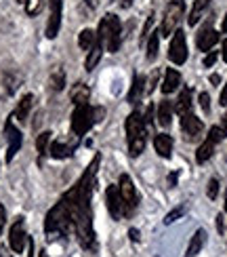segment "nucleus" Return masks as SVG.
<instances>
[{
	"label": "nucleus",
	"mask_w": 227,
	"mask_h": 257,
	"mask_svg": "<svg viewBox=\"0 0 227 257\" xmlns=\"http://www.w3.org/2000/svg\"><path fill=\"white\" fill-rule=\"evenodd\" d=\"M179 84H181V74L177 70H172L168 68L164 72V82H162V93L164 95H170V93H175L179 89Z\"/></svg>",
	"instance_id": "16"
},
{
	"label": "nucleus",
	"mask_w": 227,
	"mask_h": 257,
	"mask_svg": "<svg viewBox=\"0 0 227 257\" xmlns=\"http://www.w3.org/2000/svg\"><path fill=\"white\" fill-rule=\"evenodd\" d=\"M26 13L32 17V15H38L40 9H42V0H26Z\"/></svg>",
	"instance_id": "32"
},
{
	"label": "nucleus",
	"mask_w": 227,
	"mask_h": 257,
	"mask_svg": "<svg viewBox=\"0 0 227 257\" xmlns=\"http://www.w3.org/2000/svg\"><path fill=\"white\" fill-rule=\"evenodd\" d=\"M0 257H13L9 253V249H5V247H0Z\"/></svg>",
	"instance_id": "47"
},
{
	"label": "nucleus",
	"mask_w": 227,
	"mask_h": 257,
	"mask_svg": "<svg viewBox=\"0 0 227 257\" xmlns=\"http://www.w3.org/2000/svg\"><path fill=\"white\" fill-rule=\"evenodd\" d=\"M158 122H160V126L162 128H168L170 126V122H172V103L168 101V99H164V101H160V105H158Z\"/></svg>",
	"instance_id": "19"
},
{
	"label": "nucleus",
	"mask_w": 227,
	"mask_h": 257,
	"mask_svg": "<svg viewBox=\"0 0 227 257\" xmlns=\"http://www.w3.org/2000/svg\"><path fill=\"white\" fill-rule=\"evenodd\" d=\"M219 80H221V78L217 76V74H212V76H210V82H212V84H219Z\"/></svg>",
	"instance_id": "50"
},
{
	"label": "nucleus",
	"mask_w": 227,
	"mask_h": 257,
	"mask_svg": "<svg viewBox=\"0 0 227 257\" xmlns=\"http://www.w3.org/2000/svg\"><path fill=\"white\" fill-rule=\"evenodd\" d=\"M156 82H158V72H154V76H151V80H149V87H147V93H149V91H154Z\"/></svg>",
	"instance_id": "40"
},
{
	"label": "nucleus",
	"mask_w": 227,
	"mask_h": 257,
	"mask_svg": "<svg viewBox=\"0 0 227 257\" xmlns=\"http://www.w3.org/2000/svg\"><path fill=\"white\" fill-rule=\"evenodd\" d=\"M145 120L139 112H131L126 118V144H128V154L137 158L145 150L147 144V128Z\"/></svg>",
	"instance_id": "2"
},
{
	"label": "nucleus",
	"mask_w": 227,
	"mask_h": 257,
	"mask_svg": "<svg viewBox=\"0 0 227 257\" xmlns=\"http://www.w3.org/2000/svg\"><path fill=\"white\" fill-rule=\"evenodd\" d=\"M72 150H74V148H70L68 144H63V142H53V144L49 146V154H51L53 158L61 160V158H68V156L72 154Z\"/></svg>",
	"instance_id": "26"
},
{
	"label": "nucleus",
	"mask_w": 227,
	"mask_h": 257,
	"mask_svg": "<svg viewBox=\"0 0 227 257\" xmlns=\"http://www.w3.org/2000/svg\"><path fill=\"white\" fill-rule=\"evenodd\" d=\"M206 194H208V198H212V200L217 198V194H219V179H214V177H212V179L208 181V190H206Z\"/></svg>",
	"instance_id": "33"
},
{
	"label": "nucleus",
	"mask_w": 227,
	"mask_h": 257,
	"mask_svg": "<svg viewBox=\"0 0 227 257\" xmlns=\"http://www.w3.org/2000/svg\"><path fill=\"white\" fill-rule=\"evenodd\" d=\"M95 124L93 118V108L89 103H82V105H76V110L72 114V131L76 137H82L84 133L91 131V126Z\"/></svg>",
	"instance_id": "6"
},
{
	"label": "nucleus",
	"mask_w": 227,
	"mask_h": 257,
	"mask_svg": "<svg viewBox=\"0 0 227 257\" xmlns=\"http://www.w3.org/2000/svg\"><path fill=\"white\" fill-rule=\"evenodd\" d=\"M32 105H34V95H24L21 97V101L17 103V110H15V118L21 120V122H26L28 120V116H30V110H32Z\"/></svg>",
	"instance_id": "20"
},
{
	"label": "nucleus",
	"mask_w": 227,
	"mask_h": 257,
	"mask_svg": "<svg viewBox=\"0 0 227 257\" xmlns=\"http://www.w3.org/2000/svg\"><path fill=\"white\" fill-rule=\"evenodd\" d=\"M200 105H202V110L204 112H210V97H208V93H200Z\"/></svg>",
	"instance_id": "35"
},
{
	"label": "nucleus",
	"mask_w": 227,
	"mask_h": 257,
	"mask_svg": "<svg viewBox=\"0 0 227 257\" xmlns=\"http://www.w3.org/2000/svg\"><path fill=\"white\" fill-rule=\"evenodd\" d=\"M181 128H183V133L187 135V139H196L204 131V124H202V120L198 118V116L187 112V114L181 116Z\"/></svg>",
	"instance_id": "14"
},
{
	"label": "nucleus",
	"mask_w": 227,
	"mask_h": 257,
	"mask_svg": "<svg viewBox=\"0 0 227 257\" xmlns=\"http://www.w3.org/2000/svg\"><path fill=\"white\" fill-rule=\"evenodd\" d=\"M101 156L97 154L89 169L82 173L80 181L72 190H68L61 196V202L66 205L70 219H72V230L76 232L80 244L84 249H95V230H93V209H91V194L97 177V169H99Z\"/></svg>",
	"instance_id": "1"
},
{
	"label": "nucleus",
	"mask_w": 227,
	"mask_h": 257,
	"mask_svg": "<svg viewBox=\"0 0 227 257\" xmlns=\"http://www.w3.org/2000/svg\"><path fill=\"white\" fill-rule=\"evenodd\" d=\"M221 131L227 137V114H223V118H221Z\"/></svg>",
	"instance_id": "43"
},
{
	"label": "nucleus",
	"mask_w": 227,
	"mask_h": 257,
	"mask_svg": "<svg viewBox=\"0 0 227 257\" xmlns=\"http://www.w3.org/2000/svg\"><path fill=\"white\" fill-rule=\"evenodd\" d=\"M103 114H105L103 108H93V118H95V122H101V120H103Z\"/></svg>",
	"instance_id": "37"
},
{
	"label": "nucleus",
	"mask_w": 227,
	"mask_h": 257,
	"mask_svg": "<svg viewBox=\"0 0 227 257\" xmlns=\"http://www.w3.org/2000/svg\"><path fill=\"white\" fill-rule=\"evenodd\" d=\"M154 148H156L158 156H162V158H170V152H172V139H170V135H166V133L156 135V139H154Z\"/></svg>",
	"instance_id": "18"
},
{
	"label": "nucleus",
	"mask_w": 227,
	"mask_h": 257,
	"mask_svg": "<svg viewBox=\"0 0 227 257\" xmlns=\"http://www.w3.org/2000/svg\"><path fill=\"white\" fill-rule=\"evenodd\" d=\"M204 242H206V232H204V230H198V232L191 236V240H189V247H187L185 257H196V255L202 251Z\"/></svg>",
	"instance_id": "22"
},
{
	"label": "nucleus",
	"mask_w": 227,
	"mask_h": 257,
	"mask_svg": "<svg viewBox=\"0 0 227 257\" xmlns=\"http://www.w3.org/2000/svg\"><path fill=\"white\" fill-rule=\"evenodd\" d=\"M72 230V219H70V213L66 209V205L59 200L55 207H53L47 213V219H45V232L49 236L53 234H68Z\"/></svg>",
	"instance_id": "4"
},
{
	"label": "nucleus",
	"mask_w": 227,
	"mask_h": 257,
	"mask_svg": "<svg viewBox=\"0 0 227 257\" xmlns=\"http://www.w3.org/2000/svg\"><path fill=\"white\" fill-rule=\"evenodd\" d=\"M28 257H34V240L28 238Z\"/></svg>",
	"instance_id": "42"
},
{
	"label": "nucleus",
	"mask_w": 227,
	"mask_h": 257,
	"mask_svg": "<svg viewBox=\"0 0 227 257\" xmlns=\"http://www.w3.org/2000/svg\"><path fill=\"white\" fill-rule=\"evenodd\" d=\"M51 89L53 91H61L63 87H66V74H63V70H55L51 74Z\"/></svg>",
	"instance_id": "31"
},
{
	"label": "nucleus",
	"mask_w": 227,
	"mask_h": 257,
	"mask_svg": "<svg viewBox=\"0 0 227 257\" xmlns=\"http://www.w3.org/2000/svg\"><path fill=\"white\" fill-rule=\"evenodd\" d=\"M217 57H219V53H217V51L208 53V55L204 57V68H210V66H214V61H217Z\"/></svg>",
	"instance_id": "36"
},
{
	"label": "nucleus",
	"mask_w": 227,
	"mask_h": 257,
	"mask_svg": "<svg viewBox=\"0 0 227 257\" xmlns=\"http://www.w3.org/2000/svg\"><path fill=\"white\" fill-rule=\"evenodd\" d=\"M120 5H122L124 9H128V7H131V5H133V0H122V3H120Z\"/></svg>",
	"instance_id": "51"
},
{
	"label": "nucleus",
	"mask_w": 227,
	"mask_h": 257,
	"mask_svg": "<svg viewBox=\"0 0 227 257\" xmlns=\"http://www.w3.org/2000/svg\"><path fill=\"white\" fill-rule=\"evenodd\" d=\"M97 36L101 38L103 42V49L110 51V53H118L122 45V24L116 15H105L101 19V26L97 30Z\"/></svg>",
	"instance_id": "3"
},
{
	"label": "nucleus",
	"mask_w": 227,
	"mask_h": 257,
	"mask_svg": "<svg viewBox=\"0 0 227 257\" xmlns=\"http://www.w3.org/2000/svg\"><path fill=\"white\" fill-rule=\"evenodd\" d=\"M28 242V234H26V226H24V217H17L15 223L9 230V244L13 253H24Z\"/></svg>",
	"instance_id": "11"
},
{
	"label": "nucleus",
	"mask_w": 227,
	"mask_h": 257,
	"mask_svg": "<svg viewBox=\"0 0 227 257\" xmlns=\"http://www.w3.org/2000/svg\"><path fill=\"white\" fill-rule=\"evenodd\" d=\"M17 3H19V5H26V0H17Z\"/></svg>",
	"instance_id": "54"
},
{
	"label": "nucleus",
	"mask_w": 227,
	"mask_h": 257,
	"mask_svg": "<svg viewBox=\"0 0 227 257\" xmlns=\"http://www.w3.org/2000/svg\"><path fill=\"white\" fill-rule=\"evenodd\" d=\"M214 146H217V142H214L212 137H206V142H204L198 150H196V160L202 165V163H206V160L212 156V152H214Z\"/></svg>",
	"instance_id": "23"
},
{
	"label": "nucleus",
	"mask_w": 227,
	"mask_h": 257,
	"mask_svg": "<svg viewBox=\"0 0 227 257\" xmlns=\"http://www.w3.org/2000/svg\"><path fill=\"white\" fill-rule=\"evenodd\" d=\"M128 234H131V238H133V240H135V242H137V240H139V232H137V230H135V228H133V230H131V232H128Z\"/></svg>",
	"instance_id": "48"
},
{
	"label": "nucleus",
	"mask_w": 227,
	"mask_h": 257,
	"mask_svg": "<svg viewBox=\"0 0 227 257\" xmlns=\"http://www.w3.org/2000/svg\"><path fill=\"white\" fill-rule=\"evenodd\" d=\"M101 55H103V42H101V38H99V36H97L95 45L89 49V55H86V61H84L86 72H93V70H95V66L99 63Z\"/></svg>",
	"instance_id": "15"
},
{
	"label": "nucleus",
	"mask_w": 227,
	"mask_h": 257,
	"mask_svg": "<svg viewBox=\"0 0 227 257\" xmlns=\"http://www.w3.org/2000/svg\"><path fill=\"white\" fill-rule=\"evenodd\" d=\"M5 135H7V142H9V146H7V160L11 163L15 156H17V152L21 150V144H24V135H21V131L13 124V120H7V124H5Z\"/></svg>",
	"instance_id": "10"
},
{
	"label": "nucleus",
	"mask_w": 227,
	"mask_h": 257,
	"mask_svg": "<svg viewBox=\"0 0 227 257\" xmlns=\"http://www.w3.org/2000/svg\"><path fill=\"white\" fill-rule=\"evenodd\" d=\"M225 211H227V196H225Z\"/></svg>",
	"instance_id": "55"
},
{
	"label": "nucleus",
	"mask_w": 227,
	"mask_h": 257,
	"mask_svg": "<svg viewBox=\"0 0 227 257\" xmlns=\"http://www.w3.org/2000/svg\"><path fill=\"white\" fill-rule=\"evenodd\" d=\"M89 95H91L89 87H86V84H82V82H78V84H76V87L72 89V101H74V105L89 103Z\"/></svg>",
	"instance_id": "24"
},
{
	"label": "nucleus",
	"mask_w": 227,
	"mask_h": 257,
	"mask_svg": "<svg viewBox=\"0 0 227 257\" xmlns=\"http://www.w3.org/2000/svg\"><path fill=\"white\" fill-rule=\"evenodd\" d=\"M168 57L175 66H181V63H185V59H187V40L181 30H177L175 34H172V40L168 45Z\"/></svg>",
	"instance_id": "8"
},
{
	"label": "nucleus",
	"mask_w": 227,
	"mask_h": 257,
	"mask_svg": "<svg viewBox=\"0 0 227 257\" xmlns=\"http://www.w3.org/2000/svg\"><path fill=\"white\" fill-rule=\"evenodd\" d=\"M38 257H49V255H47V253H45V251H42V253H40V255H38Z\"/></svg>",
	"instance_id": "53"
},
{
	"label": "nucleus",
	"mask_w": 227,
	"mask_h": 257,
	"mask_svg": "<svg viewBox=\"0 0 227 257\" xmlns=\"http://www.w3.org/2000/svg\"><path fill=\"white\" fill-rule=\"evenodd\" d=\"M105 202H107V211H110L112 219H120L124 215V205H122V198H120V190L118 186H110L105 190Z\"/></svg>",
	"instance_id": "12"
},
{
	"label": "nucleus",
	"mask_w": 227,
	"mask_h": 257,
	"mask_svg": "<svg viewBox=\"0 0 227 257\" xmlns=\"http://www.w3.org/2000/svg\"><path fill=\"white\" fill-rule=\"evenodd\" d=\"M219 103H221V105H227V82H225V87H223V91H221V99H219Z\"/></svg>",
	"instance_id": "41"
},
{
	"label": "nucleus",
	"mask_w": 227,
	"mask_h": 257,
	"mask_svg": "<svg viewBox=\"0 0 227 257\" xmlns=\"http://www.w3.org/2000/svg\"><path fill=\"white\" fill-rule=\"evenodd\" d=\"M118 190H120V198H122V205H124V213H133L137 209V188L133 184L131 175H120V181H118Z\"/></svg>",
	"instance_id": "7"
},
{
	"label": "nucleus",
	"mask_w": 227,
	"mask_h": 257,
	"mask_svg": "<svg viewBox=\"0 0 227 257\" xmlns=\"http://www.w3.org/2000/svg\"><path fill=\"white\" fill-rule=\"evenodd\" d=\"M183 213H185V207H177V209H172L168 215H166V223H172V221H177L179 217H183Z\"/></svg>",
	"instance_id": "34"
},
{
	"label": "nucleus",
	"mask_w": 227,
	"mask_h": 257,
	"mask_svg": "<svg viewBox=\"0 0 227 257\" xmlns=\"http://www.w3.org/2000/svg\"><path fill=\"white\" fill-rule=\"evenodd\" d=\"M51 131H45L40 133L38 139H36V150H38V156H45L49 152V146H51Z\"/></svg>",
	"instance_id": "30"
},
{
	"label": "nucleus",
	"mask_w": 227,
	"mask_h": 257,
	"mask_svg": "<svg viewBox=\"0 0 227 257\" xmlns=\"http://www.w3.org/2000/svg\"><path fill=\"white\" fill-rule=\"evenodd\" d=\"M217 230H219V232H223V215H219V217H217Z\"/></svg>",
	"instance_id": "46"
},
{
	"label": "nucleus",
	"mask_w": 227,
	"mask_h": 257,
	"mask_svg": "<svg viewBox=\"0 0 227 257\" xmlns=\"http://www.w3.org/2000/svg\"><path fill=\"white\" fill-rule=\"evenodd\" d=\"M172 110H175L179 116L191 112V91L189 89H183L179 93V99L175 101V105H172Z\"/></svg>",
	"instance_id": "21"
},
{
	"label": "nucleus",
	"mask_w": 227,
	"mask_h": 257,
	"mask_svg": "<svg viewBox=\"0 0 227 257\" xmlns=\"http://www.w3.org/2000/svg\"><path fill=\"white\" fill-rule=\"evenodd\" d=\"M183 13H185V3H183V0H170V3L166 5L164 17H162V26H160V36L162 38L175 34V32L179 30Z\"/></svg>",
	"instance_id": "5"
},
{
	"label": "nucleus",
	"mask_w": 227,
	"mask_h": 257,
	"mask_svg": "<svg viewBox=\"0 0 227 257\" xmlns=\"http://www.w3.org/2000/svg\"><path fill=\"white\" fill-rule=\"evenodd\" d=\"M5 221H7V211H5L3 205H0V232H3V228H5Z\"/></svg>",
	"instance_id": "38"
},
{
	"label": "nucleus",
	"mask_w": 227,
	"mask_h": 257,
	"mask_svg": "<svg viewBox=\"0 0 227 257\" xmlns=\"http://www.w3.org/2000/svg\"><path fill=\"white\" fill-rule=\"evenodd\" d=\"M208 5H210V0H196V3H193L191 13H189L187 24H189V26H196L198 21L202 19V13H204V11L208 9Z\"/></svg>",
	"instance_id": "25"
},
{
	"label": "nucleus",
	"mask_w": 227,
	"mask_h": 257,
	"mask_svg": "<svg viewBox=\"0 0 227 257\" xmlns=\"http://www.w3.org/2000/svg\"><path fill=\"white\" fill-rule=\"evenodd\" d=\"M89 3V7H97V0H86Z\"/></svg>",
	"instance_id": "52"
},
{
	"label": "nucleus",
	"mask_w": 227,
	"mask_h": 257,
	"mask_svg": "<svg viewBox=\"0 0 227 257\" xmlns=\"http://www.w3.org/2000/svg\"><path fill=\"white\" fill-rule=\"evenodd\" d=\"M63 0H49V21H47V38H55L61 30Z\"/></svg>",
	"instance_id": "9"
},
{
	"label": "nucleus",
	"mask_w": 227,
	"mask_h": 257,
	"mask_svg": "<svg viewBox=\"0 0 227 257\" xmlns=\"http://www.w3.org/2000/svg\"><path fill=\"white\" fill-rule=\"evenodd\" d=\"M177 177H179L177 173H170V175H168V186H175V184H177Z\"/></svg>",
	"instance_id": "44"
},
{
	"label": "nucleus",
	"mask_w": 227,
	"mask_h": 257,
	"mask_svg": "<svg viewBox=\"0 0 227 257\" xmlns=\"http://www.w3.org/2000/svg\"><path fill=\"white\" fill-rule=\"evenodd\" d=\"M95 40H97V32H93V30H82L80 36H78V45H80L82 51H89V49L95 45Z\"/></svg>",
	"instance_id": "29"
},
{
	"label": "nucleus",
	"mask_w": 227,
	"mask_h": 257,
	"mask_svg": "<svg viewBox=\"0 0 227 257\" xmlns=\"http://www.w3.org/2000/svg\"><path fill=\"white\" fill-rule=\"evenodd\" d=\"M3 82H5L7 93L13 95V93L17 91V87L21 84V76H19V74H15V72H5V74H3Z\"/></svg>",
	"instance_id": "27"
},
{
	"label": "nucleus",
	"mask_w": 227,
	"mask_h": 257,
	"mask_svg": "<svg viewBox=\"0 0 227 257\" xmlns=\"http://www.w3.org/2000/svg\"><path fill=\"white\" fill-rule=\"evenodd\" d=\"M151 118H154V105H149V108H147V112H145V124H149L151 122Z\"/></svg>",
	"instance_id": "39"
},
{
	"label": "nucleus",
	"mask_w": 227,
	"mask_h": 257,
	"mask_svg": "<svg viewBox=\"0 0 227 257\" xmlns=\"http://www.w3.org/2000/svg\"><path fill=\"white\" fill-rule=\"evenodd\" d=\"M221 32H223V34H227V15H225V19H223V26H221Z\"/></svg>",
	"instance_id": "49"
},
{
	"label": "nucleus",
	"mask_w": 227,
	"mask_h": 257,
	"mask_svg": "<svg viewBox=\"0 0 227 257\" xmlns=\"http://www.w3.org/2000/svg\"><path fill=\"white\" fill-rule=\"evenodd\" d=\"M221 55H223V59L227 61V38L223 40V51H221Z\"/></svg>",
	"instance_id": "45"
},
{
	"label": "nucleus",
	"mask_w": 227,
	"mask_h": 257,
	"mask_svg": "<svg viewBox=\"0 0 227 257\" xmlns=\"http://www.w3.org/2000/svg\"><path fill=\"white\" fill-rule=\"evenodd\" d=\"M143 95H145V76H141V74H135L133 87H131V91H128V101L139 103Z\"/></svg>",
	"instance_id": "17"
},
{
	"label": "nucleus",
	"mask_w": 227,
	"mask_h": 257,
	"mask_svg": "<svg viewBox=\"0 0 227 257\" xmlns=\"http://www.w3.org/2000/svg\"><path fill=\"white\" fill-rule=\"evenodd\" d=\"M219 42V32L214 30L210 24H206L202 30H200V34H198V40H196V45H198V49L200 51H210L214 45Z\"/></svg>",
	"instance_id": "13"
},
{
	"label": "nucleus",
	"mask_w": 227,
	"mask_h": 257,
	"mask_svg": "<svg viewBox=\"0 0 227 257\" xmlns=\"http://www.w3.org/2000/svg\"><path fill=\"white\" fill-rule=\"evenodd\" d=\"M158 42H160V30L149 32V36H147V59L149 61H154L158 57Z\"/></svg>",
	"instance_id": "28"
}]
</instances>
